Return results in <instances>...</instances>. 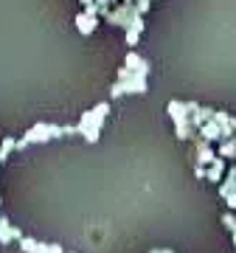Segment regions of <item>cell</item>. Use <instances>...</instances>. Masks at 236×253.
<instances>
[{
	"label": "cell",
	"mask_w": 236,
	"mask_h": 253,
	"mask_svg": "<svg viewBox=\"0 0 236 253\" xmlns=\"http://www.w3.org/2000/svg\"><path fill=\"white\" fill-rule=\"evenodd\" d=\"M124 65H127L129 71H135V73H146L149 76V62H146L144 56H138L132 48H129V54H127V59H124Z\"/></svg>",
	"instance_id": "8"
},
{
	"label": "cell",
	"mask_w": 236,
	"mask_h": 253,
	"mask_svg": "<svg viewBox=\"0 0 236 253\" xmlns=\"http://www.w3.org/2000/svg\"><path fill=\"white\" fill-rule=\"evenodd\" d=\"M99 20L101 17H90V14H76V20H73V23H76V28H79V34H93V31H96V26H99Z\"/></svg>",
	"instance_id": "9"
},
{
	"label": "cell",
	"mask_w": 236,
	"mask_h": 253,
	"mask_svg": "<svg viewBox=\"0 0 236 253\" xmlns=\"http://www.w3.org/2000/svg\"><path fill=\"white\" fill-rule=\"evenodd\" d=\"M166 110H169V116H172V121H180V118H189V116H191L189 101H177V99H172L169 104H166Z\"/></svg>",
	"instance_id": "10"
},
{
	"label": "cell",
	"mask_w": 236,
	"mask_h": 253,
	"mask_svg": "<svg viewBox=\"0 0 236 253\" xmlns=\"http://www.w3.org/2000/svg\"><path fill=\"white\" fill-rule=\"evenodd\" d=\"M3 161H6V155H3V149H0V163H3Z\"/></svg>",
	"instance_id": "23"
},
{
	"label": "cell",
	"mask_w": 236,
	"mask_h": 253,
	"mask_svg": "<svg viewBox=\"0 0 236 253\" xmlns=\"http://www.w3.org/2000/svg\"><path fill=\"white\" fill-rule=\"evenodd\" d=\"M234 245H236V231H234Z\"/></svg>",
	"instance_id": "24"
},
{
	"label": "cell",
	"mask_w": 236,
	"mask_h": 253,
	"mask_svg": "<svg viewBox=\"0 0 236 253\" xmlns=\"http://www.w3.org/2000/svg\"><path fill=\"white\" fill-rule=\"evenodd\" d=\"M138 40H141V31H135V28H127V45H138Z\"/></svg>",
	"instance_id": "17"
},
{
	"label": "cell",
	"mask_w": 236,
	"mask_h": 253,
	"mask_svg": "<svg viewBox=\"0 0 236 253\" xmlns=\"http://www.w3.org/2000/svg\"><path fill=\"white\" fill-rule=\"evenodd\" d=\"M107 113H110V101H101V104H96L93 110L82 113V118H79V135H82L87 144H96V141H99Z\"/></svg>",
	"instance_id": "1"
},
{
	"label": "cell",
	"mask_w": 236,
	"mask_h": 253,
	"mask_svg": "<svg viewBox=\"0 0 236 253\" xmlns=\"http://www.w3.org/2000/svg\"><path fill=\"white\" fill-rule=\"evenodd\" d=\"M37 239H31V236H23V239H20V251L23 253H34V248H37Z\"/></svg>",
	"instance_id": "14"
},
{
	"label": "cell",
	"mask_w": 236,
	"mask_h": 253,
	"mask_svg": "<svg viewBox=\"0 0 236 253\" xmlns=\"http://www.w3.org/2000/svg\"><path fill=\"white\" fill-rule=\"evenodd\" d=\"M45 253H65V248H62V245H56V242H51Z\"/></svg>",
	"instance_id": "18"
},
{
	"label": "cell",
	"mask_w": 236,
	"mask_h": 253,
	"mask_svg": "<svg viewBox=\"0 0 236 253\" xmlns=\"http://www.w3.org/2000/svg\"><path fill=\"white\" fill-rule=\"evenodd\" d=\"M222 172H225V161H222V158H217V161H214V163L208 166V169H205V177L217 183L219 177H222Z\"/></svg>",
	"instance_id": "11"
},
{
	"label": "cell",
	"mask_w": 236,
	"mask_h": 253,
	"mask_svg": "<svg viewBox=\"0 0 236 253\" xmlns=\"http://www.w3.org/2000/svg\"><path fill=\"white\" fill-rule=\"evenodd\" d=\"M79 3H82V6H90V3H96V0H79Z\"/></svg>",
	"instance_id": "22"
},
{
	"label": "cell",
	"mask_w": 236,
	"mask_h": 253,
	"mask_svg": "<svg viewBox=\"0 0 236 253\" xmlns=\"http://www.w3.org/2000/svg\"><path fill=\"white\" fill-rule=\"evenodd\" d=\"M45 251H48V245H45V242H39V245L34 248V253H45Z\"/></svg>",
	"instance_id": "21"
},
{
	"label": "cell",
	"mask_w": 236,
	"mask_h": 253,
	"mask_svg": "<svg viewBox=\"0 0 236 253\" xmlns=\"http://www.w3.org/2000/svg\"><path fill=\"white\" fill-rule=\"evenodd\" d=\"M26 138L31 144H48V141H54L51 124H34L31 129H26Z\"/></svg>",
	"instance_id": "4"
},
{
	"label": "cell",
	"mask_w": 236,
	"mask_h": 253,
	"mask_svg": "<svg viewBox=\"0 0 236 253\" xmlns=\"http://www.w3.org/2000/svg\"><path fill=\"white\" fill-rule=\"evenodd\" d=\"M0 149H3L6 158H9L11 152H17V141H14V138H3V141H0Z\"/></svg>",
	"instance_id": "13"
},
{
	"label": "cell",
	"mask_w": 236,
	"mask_h": 253,
	"mask_svg": "<svg viewBox=\"0 0 236 253\" xmlns=\"http://www.w3.org/2000/svg\"><path fill=\"white\" fill-rule=\"evenodd\" d=\"M225 203H228V208H236V191H231V194H228Z\"/></svg>",
	"instance_id": "20"
},
{
	"label": "cell",
	"mask_w": 236,
	"mask_h": 253,
	"mask_svg": "<svg viewBox=\"0 0 236 253\" xmlns=\"http://www.w3.org/2000/svg\"><path fill=\"white\" fill-rule=\"evenodd\" d=\"M219 158H236V135L225 138V141L219 144Z\"/></svg>",
	"instance_id": "12"
},
{
	"label": "cell",
	"mask_w": 236,
	"mask_h": 253,
	"mask_svg": "<svg viewBox=\"0 0 236 253\" xmlns=\"http://www.w3.org/2000/svg\"><path fill=\"white\" fill-rule=\"evenodd\" d=\"M197 135H202V141H208V144L211 141H222V126L211 118V121H205V124L197 129Z\"/></svg>",
	"instance_id": "7"
},
{
	"label": "cell",
	"mask_w": 236,
	"mask_h": 253,
	"mask_svg": "<svg viewBox=\"0 0 236 253\" xmlns=\"http://www.w3.org/2000/svg\"><path fill=\"white\" fill-rule=\"evenodd\" d=\"M124 93H127V90H124V82H113V84H110V99H121V96H124Z\"/></svg>",
	"instance_id": "15"
},
{
	"label": "cell",
	"mask_w": 236,
	"mask_h": 253,
	"mask_svg": "<svg viewBox=\"0 0 236 253\" xmlns=\"http://www.w3.org/2000/svg\"><path fill=\"white\" fill-rule=\"evenodd\" d=\"M118 82H124V90L127 93H146L149 90V82H146V73H135V71H129L124 79H118Z\"/></svg>",
	"instance_id": "3"
},
{
	"label": "cell",
	"mask_w": 236,
	"mask_h": 253,
	"mask_svg": "<svg viewBox=\"0 0 236 253\" xmlns=\"http://www.w3.org/2000/svg\"><path fill=\"white\" fill-rule=\"evenodd\" d=\"M222 225H225V231L234 234L236 231V214H225V217H222Z\"/></svg>",
	"instance_id": "16"
},
{
	"label": "cell",
	"mask_w": 236,
	"mask_h": 253,
	"mask_svg": "<svg viewBox=\"0 0 236 253\" xmlns=\"http://www.w3.org/2000/svg\"><path fill=\"white\" fill-rule=\"evenodd\" d=\"M138 14H141V11H138L135 6H132V3H124V0H121L116 9L104 11V14H101V20H104V23H110V26L129 28V26H132V20H135Z\"/></svg>",
	"instance_id": "2"
},
{
	"label": "cell",
	"mask_w": 236,
	"mask_h": 253,
	"mask_svg": "<svg viewBox=\"0 0 236 253\" xmlns=\"http://www.w3.org/2000/svg\"><path fill=\"white\" fill-rule=\"evenodd\" d=\"M174 135H177V141H191V138L197 135V126L191 124V116L174 121Z\"/></svg>",
	"instance_id": "6"
},
{
	"label": "cell",
	"mask_w": 236,
	"mask_h": 253,
	"mask_svg": "<svg viewBox=\"0 0 236 253\" xmlns=\"http://www.w3.org/2000/svg\"><path fill=\"white\" fill-rule=\"evenodd\" d=\"M23 234H20V228H14L9 222V217H0V245H11V242H20Z\"/></svg>",
	"instance_id": "5"
},
{
	"label": "cell",
	"mask_w": 236,
	"mask_h": 253,
	"mask_svg": "<svg viewBox=\"0 0 236 253\" xmlns=\"http://www.w3.org/2000/svg\"><path fill=\"white\" fill-rule=\"evenodd\" d=\"M26 146H31V141H28V138L23 135V138H20V141H17V152H23V149H26Z\"/></svg>",
	"instance_id": "19"
}]
</instances>
